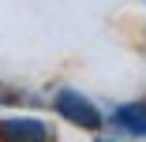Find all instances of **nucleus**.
<instances>
[{"label": "nucleus", "instance_id": "obj_2", "mask_svg": "<svg viewBox=\"0 0 146 142\" xmlns=\"http://www.w3.org/2000/svg\"><path fill=\"white\" fill-rule=\"evenodd\" d=\"M0 142H49V127L30 116L0 120Z\"/></svg>", "mask_w": 146, "mask_h": 142}, {"label": "nucleus", "instance_id": "obj_1", "mask_svg": "<svg viewBox=\"0 0 146 142\" xmlns=\"http://www.w3.org/2000/svg\"><path fill=\"white\" fill-rule=\"evenodd\" d=\"M52 105H56V112H60L64 120H71L75 127H86V131H98V127H101V112L94 108V101H86V97L75 94V90H60Z\"/></svg>", "mask_w": 146, "mask_h": 142}, {"label": "nucleus", "instance_id": "obj_3", "mask_svg": "<svg viewBox=\"0 0 146 142\" xmlns=\"http://www.w3.org/2000/svg\"><path fill=\"white\" fill-rule=\"evenodd\" d=\"M112 127L146 138V105H139V101H135V105H120V108L112 112Z\"/></svg>", "mask_w": 146, "mask_h": 142}]
</instances>
